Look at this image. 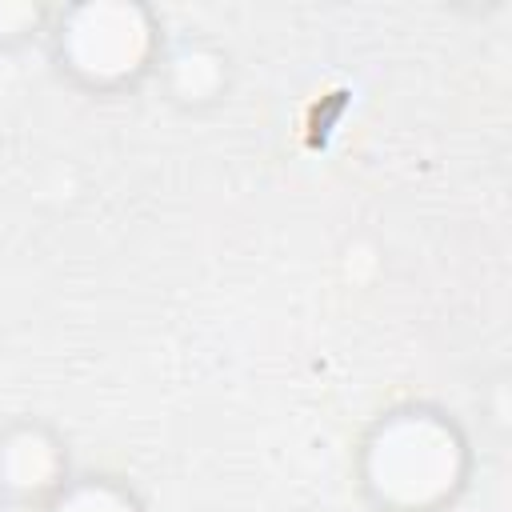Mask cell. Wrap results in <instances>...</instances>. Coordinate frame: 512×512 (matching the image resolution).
<instances>
[{"instance_id":"obj_1","label":"cell","mask_w":512,"mask_h":512,"mask_svg":"<svg viewBox=\"0 0 512 512\" xmlns=\"http://www.w3.org/2000/svg\"><path fill=\"white\" fill-rule=\"evenodd\" d=\"M472 472V448L452 412L408 400L384 408L356 444V488L376 512H440Z\"/></svg>"},{"instance_id":"obj_2","label":"cell","mask_w":512,"mask_h":512,"mask_svg":"<svg viewBox=\"0 0 512 512\" xmlns=\"http://www.w3.org/2000/svg\"><path fill=\"white\" fill-rule=\"evenodd\" d=\"M164 20L148 4H56L44 52L60 80L88 96H124L152 80Z\"/></svg>"},{"instance_id":"obj_3","label":"cell","mask_w":512,"mask_h":512,"mask_svg":"<svg viewBox=\"0 0 512 512\" xmlns=\"http://www.w3.org/2000/svg\"><path fill=\"white\" fill-rule=\"evenodd\" d=\"M72 476L68 440L44 416L0 424V500L8 512H40Z\"/></svg>"},{"instance_id":"obj_4","label":"cell","mask_w":512,"mask_h":512,"mask_svg":"<svg viewBox=\"0 0 512 512\" xmlns=\"http://www.w3.org/2000/svg\"><path fill=\"white\" fill-rule=\"evenodd\" d=\"M180 112H212L232 92V52L208 32H164L152 80Z\"/></svg>"},{"instance_id":"obj_5","label":"cell","mask_w":512,"mask_h":512,"mask_svg":"<svg viewBox=\"0 0 512 512\" xmlns=\"http://www.w3.org/2000/svg\"><path fill=\"white\" fill-rule=\"evenodd\" d=\"M40 512H148V500L116 472H72Z\"/></svg>"},{"instance_id":"obj_6","label":"cell","mask_w":512,"mask_h":512,"mask_svg":"<svg viewBox=\"0 0 512 512\" xmlns=\"http://www.w3.org/2000/svg\"><path fill=\"white\" fill-rule=\"evenodd\" d=\"M52 8L44 4H0V52H20L28 44H44Z\"/></svg>"},{"instance_id":"obj_7","label":"cell","mask_w":512,"mask_h":512,"mask_svg":"<svg viewBox=\"0 0 512 512\" xmlns=\"http://www.w3.org/2000/svg\"><path fill=\"white\" fill-rule=\"evenodd\" d=\"M0 512H8V508H4V500H0Z\"/></svg>"}]
</instances>
